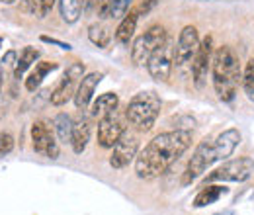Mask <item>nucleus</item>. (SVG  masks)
Returning <instances> with one entry per match:
<instances>
[{
  "mask_svg": "<svg viewBox=\"0 0 254 215\" xmlns=\"http://www.w3.org/2000/svg\"><path fill=\"white\" fill-rule=\"evenodd\" d=\"M191 133L184 129L166 131L157 135L149 145L137 154L135 172L143 180H153L164 174L182 154L190 149Z\"/></svg>",
  "mask_w": 254,
  "mask_h": 215,
  "instance_id": "1",
  "label": "nucleus"
},
{
  "mask_svg": "<svg viewBox=\"0 0 254 215\" xmlns=\"http://www.w3.org/2000/svg\"><path fill=\"white\" fill-rule=\"evenodd\" d=\"M239 143H241V133L237 129L223 131L217 139H203L195 147L191 158L188 160V166H186V172H184L182 182L188 186L193 180H197L215 160L229 158L231 154L235 153V149L239 147Z\"/></svg>",
  "mask_w": 254,
  "mask_h": 215,
  "instance_id": "2",
  "label": "nucleus"
},
{
  "mask_svg": "<svg viewBox=\"0 0 254 215\" xmlns=\"http://www.w3.org/2000/svg\"><path fill=\"white\" fill-rule=\"evenodd\" d=\"M211 74H213V88L217 98L221 102H233L237 96L239 80L243 78V72H241L237 53L229 45H223L213 53Z\"/></svg>",
  "mask_w": 254,
  "mask_h": 215,
  "instance_id": "3",
  "label": "nucleus"
},
{
  "mask_svg": "<svg viewBox=\"0 0 254 215\" xmlns=\"http://www.w3.org/2000/svg\"><path fill=\"white\" fill-rule=\"evenodd\" d=\"M160 106H162V102L155 90H143V92L135 94L127 104V122L137 131H149L159 118Z\"/></svg>",
  "mask_w": 254,
  "mask_h": 215,
  "instance_id": "4",
  "label": "nucleus"
},
{
  "mask_svg": "<svg viewBox=\"0 0 254 215\" xmlns=\"http://www.w3.org/2000/svg\"><path fill=\"white\" fill-rule=\"evenodd\" d=\"M254 172V160L249 156H239L233 160L223 162L219 168H215L213 172L207 174L205 184L207 182H245L253 176Z\"/></svg>",
  "mask_w": 254,
  "mask_h": 215,
  "instance_id": "5",
  "label": "nucleus"
},
{
  "mask_svg": "<svg viewBox=\"0 0 254 215\" xmlns=\"http://www.w3.org/2000/svg\"><path fill=\"white\" fill-rule=\"evenodd\" d=\"M166 30L162 26H153L145 31L143 35H139L133 41L131 47V61L135 63L137 67H145L147 61L151 59V55L159 49L160 45L166 41Z\"/></svg>",
  "mask_w": 254,
  "mask_h": 215,
  "instance_id": "6",
  "label": "nucleus"
},
{
  "mask_svg": "<svg viewBox=\"0 0 254 215\" xmlns=\"http://www.w3.org/2000/svg\"><path fill=\"white\" fill-rule=\"evenodd\" d=\"M174 47L176 45L172 43V39L166 37V41L147 61V71L155 80L166 82L170 78V72H172V67H174Z\"/></svg>",
  "mask_w": 254,
  "mask_h": 215,
  "instance_id": "7",
  "label": "nucleus"
},
{
  "mask_svg": "<svg viewBox=\"0 0 254 215\" xmlns=\"http://www.w3.org/2000/svg\"><path fill=\"white\" fill-rule=\"evenodd\" d=\"M126 120L127 118L118 114V110L100 120V123H98V143H100V147L114 149V145L126 133Z\"/></svg>",
  "mask_w": 254,
  "mask_h": 215,
  "instance_id": "8",
  "label": "nucleus"
},
{
  "mask_svg": "<svg viewBox=\"0 0 254 215\" xmlns=\"http://www.w3.org/2000/svg\"><path fill=\"white\" fill-rule=\"evenodd\" d=\"M211 61H213V37L207 35V37H203V41H199L197 53L191 61V76H193V82L197 88H203L207 72L211 69Z\"/></svg>",
  "mask_w": 254,
  "mask_h": 215,
  "instance_id": "9",
  "label": "nucleus"
},
{
  "mask_svg": "<svg viewBox=\"0 0 254 215\" xmlns=\"http://www.w3.org/2000/svg\"><path fill=\"white\" fill-rule=\"evenodd\" d=\"M199 47V35L193 26H186L180 31L176 47H174V65L176 67H186L188 63L193 61L195 53Z\"/></svg>",
  "mask_w": 254,
  "mask_h": 215,
  "instance_id": "10",
  "label": "nucleus"
},
{
  "mask_svg": "<svg viewBox=\"0 0 254 215\" xmlns=\"http://www.w3.org/2000/svg\"><path fill=\"white\" fill-rule=\"evenodd\" d=\"M82 72H84V65L82 63H72L66 69L61 82L51 92V104L53 106H64L70 98H74V84H76L78 78H82Z\"/></svg>",
  "mask_w": 254,
  "mask_h": 215,
  "instance_id": "11",
  "label": "nucleus"
},
{
  "mask_svg": "<svg viewBox=\"0 0 254 215\" xmlns=\"http://www.w3.org/2000/svg\"><path fill=\"white\" fill-rule=\"evenodd\" d=\"M32 143L33 151L39 154H45L49 158H57L59 156V145L55 141L53 131L49 129L47 122L39 120L32 125Z\"/></svg>",
  "mask_w": 254,
  "mask_h": 215,
  "instance_id": "12",
  "label": "nucleus"
},
{
  "mask_svg": "<svg viewBox=\"0 0 254 215\" xmlns=\"http://www.w3.org/2000/svg\"><path fill=\"white\" fill-rule=\"evenodd\" d=\"M137 151H139V139L135 135L124 133L122 139L114 145V153L110 156V164L114 168H126L129 166L131 160L137 158Z\"/></svg>",
  "mask_w": 254,
  "mask_h": 215,
  "instance_id": "13",
  "label": "nucleus"
},
{
  "mask_svg": "<svg viewBox=\"0 0 254 215\" xmlns=\"http://www.w3.org/2000/svg\"><path fill=\"white\" fill-rule=\"evenodd\" d=\"M102 78H104L102 72H88L86 76L80 78L78 88H76V92H74V106H76L78 110H86V108L90 106L96 86L102 82Z\"/></svg>",
  "mask_w": 254,
  "mask_h": 215,
  "instance_id": "14",
  "label": "nucleus"
},
{
  "mask_svg": "<svg viewBox=\"0 0 254 215\" xmlns=\"http://www.w3.org/2000/svg\"><path fill=\"white\" fill-rule=\"evenodd\" d=\"M90 131H92L90 122H88V120H84V118L72 123L70 145H72V151H74L76 154H80L84 149H86V145H88V141H90Z\"/></svg>",
  "mask_w": 254,
  "mask_h": 215,
  "instance_id": "15",
  "label": "nucleus"
},
{
  "mask_svg": "<svg viewBox=\"0 0 254 215\" xmlns=\"http://www.w3.org/2000/svg\"><path fill=\"white\" fill-rule=\"evenodd\" d=\"M118 104H120L118 94H114V92L102 94V96H98L94 102H92V106H90V116L102 120V118L110 116L112 112H116V110H118Z\"/></svg>",
  "mask_w": 254,
  "mask_h": 215,
  "instance_id": "16",
  "label": "nucleus"
},
{
  "mask_svg": "<svg viewBox=\"0 0 254 215\" xmlns=\"http://www.w3.org/2000/svg\"><path fill=\"white\" fill-rule=\"evenodd\" d=\"M59 65L57 63H51V61H39L35 63V69H33L32 72H30V76L26 78V88L30 90V92H35L39 86H41V82H43V78L49 74V72H53L55 69H57Z\"/></svg>",
  "mask_w": 254,
  "mask_h": 215,
  "instance_id": "17",
  "label": "nucleus"
},
{
  "mask_svg": "<svg viewBox=\"0 0 254 215\" xmlns=\"http://www.w3.org/2000/svg\"><path fill=\"white\" fill-rule=\"evenodd\" d=\"M137 20H139V12H137V10H129L126 16L122 18V22H120V26H118V30H116V39H118L120 43L127 45V43L133 39L135 28H137Z\"/></svg>",
  "mask_w": 254,
  "mask_h": 215,
  "instance_id": "18",
  "label": "nucleus"
},
{
  "mask_svg": "<svg viewBox=\"0 0 254 215\" xmlns=\"http://www.w3.org/2000/svg\"><path fill=\"white\" fill-rule=\"evenodd\" d=\"M229 190L225 188V186H203L199 192H197V196L193 198V208H205V206H211V204H215L219 198H223L225 194H227Z\"/></svg>",
  "mask_w": 254,
  "mask_h": 215,
  "instance_id": "19",
  "label": "nucleus"
},
{
  "mask_svg": "<svg viewBox=\"0 0 254 215\" xmlns=\"http://www.w3.org/2000/svg\"><path fill=\"white\" fill-rule=\"evenodd\" d=\"M86 0H59V12L66 24H74L80 20Z\"/></svg>",
  "mask_w": 254,
  "mask_h": 215,
  "instance_id": "20",
  "label": "nucleus"
},
{
  "mask_svg": "<svg viewBox=\"0 0 254 215\" xmlns=\"http://www.w3.org/2000/svg\"><path fill=\"white\" fill-rule=\"evenodd\" d=\"M37 59H39V51H37L35 47H24V51L20 53V59L16 63V69H14V78H22L24 72H26Z\"/></svg>",
  "mask_w": 254,
  "mask_h": 215,
  "instance_id": "21",
  "label": "nucleus"
},
{
  "mask_svg": "<svg viewBox=\"0 0 254 215\" xmlns=\"http://www.w3.org/2000/svg\"><path fill=\"white\" fill-rule=\"evenodd\" d=\"M53 4H55V0H26L24 10L37 18H45L53 10Z\"/></svg>",
  "mask_w": 254,
  "mask_h": 215,
  "instance_id": "22",
  "label": "nucleus"
},
{
  "mask_svg": "<svg viewBox=\"0 0 254 215\" xmlns=\"http://www.w3.org/2000/svg\"><path fill=\"white\" fill-rule=\"evenodd\" d=\"M88 39H90L94 45H98V47H108L112 35H110V31H108L106 26H102V24H92V26L88 28Z\"/></svg>",
  "mask_w": 254,
  "mask_h": 215,
  "instance_id": "23",
  "label": "nucleus"
},
{
  "mask_svg": "<svg viewBox=\"0 0 254 215\" xmlns=\"http://www.w3.org/2000/svg\"><path fill=\"white\" fill-rule=\"evenodd\" d=\"M55 129H57V135L63 143H70V133H72V120L66 116V114H59L55 118Z\"/></svg>",
  "mask_w": 254,
  "mask_h": 215,
  "instance_id": "24",
  "label": "nucleus"
},
{
  "mask_svg": "<svg viewBox=\"0 0 254 215\" xmlns=\"http://www.w3.org/2000/svg\"><path fill=\"white\" fill-rule=\"evenodd\" d=\"M133 0H110V6H108V18L112 20H120L124 18L129 8H131Z\"/></svg>",
  "mask_w": 254,
  "mask_h": 215,
  "instance_id": "25",
  "label": "nucleus"
},
{
  "mask_svg": "<svg viewBox=\"0 0 254 215\" xmlns=\"http://www.w3.org/2000/svg\"><path fill=\"white\" fill-rule=\"evenodd\" d=\"M243 88H245V92L247 96L254 100V57L253 59H249V63L245 65V71H243Z\"/></svg>",
  "mask_w": 254,
  "mask_h": 215,
  "instance_id": "26",
  "label": "nucleus"
},
{
  "mask_svg": "<svg viewBox=\"0 0 254 215\" xmlns=\"http://www.w3.org/2000/svg\"><path fill=\"white\" fill-rule=\"evenodd\" d=\"M108 6H110V0H86V10L102 20H108Z\"/></svg>",
  "mask_w": 254,
  "mask_h": 215,
  "instance_id": "27",
  "label": "nucleus"
},
{
  "mask_svg": "<svg viewBox=\"0 0 254 215\" xmlns=\"http://www.w3.org/2000/svg\"><path fill=\"white\" fill-rule=\"evenodd\" d=\"M12 149H14V137H12L10 133L2 131V133H0V156L10 154Z\"/></svg>",
  "mask_w": 254,
  "mask_h": 215,
  "instance_id": "28",
  "label": "nucleus"
},
{
  "mask_svg": "<svg viewBox=\"0 0 254 215\" xmlns=\"http://www.w3.org/2000/svg\"><path fill=\"white\" fill-rule=\"evenodd\" d=\"M16 63H18V59H16V53H14V51H8V53L4 55V59L0 61V65H2V69H4V72H6V71H12V74H14V69H16Z\"/></svg>",
  "mask_w": 254,
  "mask_h": 215,
  "instance_id": "29",
  "label": "nucleus"
},
{
  "mask_svg": "<svg viewBox=\"0 0 254 215\" xmlns=\"http://www.w3.org/2000/svg\"><path fill=\"white\" fill-rule=\"evenodd\" d=\"M6 110H8V96L0 90V120L6 116Z\"/></svg>",
  "mask_w": 254,
  "mask_h": 215,
  "instance_id": "30",
  "label": "nucleus"
},
{
  "mask_svg": "<svg viewBox=\"0 0 254 215\" xmlns=\"http://www.w3.org/2000/svg\"><path fill=\"white\" fill-rule=\"evenodd\" d=\"M157 2H159V0H143V2H141V6H139V10H137V12H145V14H147V12H149V10H153V8H155V6H157Z\"/></svg>",
  "mask_w": 254,
  "mask_h": 215,
  "instance_id": "31",
  "label": "nucleus"
},
{
  "mask_svg": "<svg viewBox=\"0 0 254 215\" xmlns=\"http://www.w3.org/2000/svg\"><path fill=\"white\" fill-rule=\"evenodd\" d=\"M41 39H43V41H47V43H53V45H59L61 49H66V51L70 49V45H68V43H63V41H57V39H51V37H45V35H43Z\"/></svg>",
  "mask_w": 254,
  "mask_h": 215,
  "instance_id": "32",
  "label": "nucleus"
},
{
  "mask_svg": "<svg viewBox=\"0 0 254 215\" xmlns=\"http://www.w3.org/2000/svg\"><path fill=\"white\" fill-rule=\"evenodd\" d=\"M2 80H4V69H2V65H0V90H2Z\"/></svg>",
  "mask_w": 254,
  "mask_h": 215,
  "instance_id": "33",
  "label": "nucleus"
},
{
  "mask_svg": "<svg viewBox=\"0 0 254 215\" xmlns=\"http://www.w3.org/2000/svg\"><path fill=\"white\" fill-rule=\"evenodd\" d=\"M215 215H235L233 212H219V214H215Z\"/></svg>",
  "mask_w": 254,
  "mask_h": 215,
  "instance_id": "34",
  "label": "nucleus"
},
{
  "mask_svg": "<svg viewBox=\"0 0 254 215\" xmlns=\"http://www.w3.org/2000/svg\"><path fill=\"white\" fill-rule=\"evenodd\" d=\"M0 2H4V4H8V6H10V4H14L16 0H0Z\"/></svg>",
  "mask_w": 254,
  "mask_h": 215,
  "instance_id": "35",
  "label": "nucleus"
},
{
  "mask_svg": "<svg viewBox=\"0 0 254 215\" xmlns=\"http://www.w3.org/2000/svg\"><path fill=\"white\" fill-rule=\"evenodd\" d=\"M0 45H2V37H0Z\"/></svg>",
  "mask_w": 254,
  "mask_h": 215,
  "instance_id": "36",
  "label": "nucleus"
}]
</instances>
